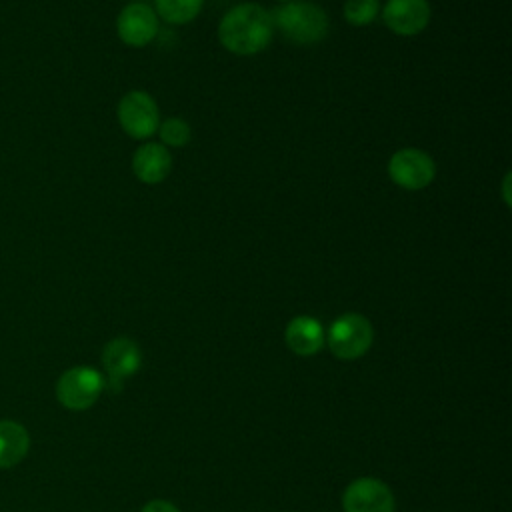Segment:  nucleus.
Listing matches in <instances>:
<instances>
[{
  "label": "nucleus",
  "instance_id": "18",
  "mask_svg": "<svg viewBox=\"0 0 512 512\" xmlns=\"http://www.w3.org/2000/svg\"><path fill=\"white\" fill-rule=\"evenodd\" d=\"M278 2H292V0H278Z\"/></svg>",
  "mask_w": 512,
  "mask_h": 512
},
{
  "label": "nucleus",
  "instance_id": "17",
  "mask_svg": "<svg viewBox=\"0 0 512 512\" xmlns=\"http://www.w3.org/2000/svg\"><path fill=\"white\" fill-rule=\"evenodd\" d=\"M140 512H180V510L168 500H150L148 504H144Z\"/></svg>",
  "mask_w": 512,
  "mask_h": 512
},
{
  "label": "nucleus",
  "instance_id": "10",
  "mask_svg": "<svg viewBox=\"0 0 512 512\" xmlns=\"http://www.w3.org/2000/svg\"><path fill=\"white\" fill-rule=\"evenodd\" d=\"M142 364L140 348L134 340L126 336H118L110 340L102 350V366L108 372V382L112 386H120L124 378L138 372Z\"/></svg>",
  "mask_w": 512,
  "mask_h": 512
},
{
  "label": "nucleus",
  "instance_id": "13",
  "mask_svg": "<svg viewBox=\"0 0 512 512\" xmlns=\"http://www.w3.org/2000/svg\"><path fill=\"white\" fill-rule=\"evenodd\" d=\"M30 450V434L16 420H0V470L18 466Z\"/></svg>",
  "mask_w": 512,
  "mask_h": 512
},
{
  "label": "nucleus",
  "instance_id": "6",
  "mask_svg": "<svg viewBox=\"0 0 512 512\" xmlns=\"http://www.w3.org/2000/svg\"><path fill=\"white\" fill-rule=\"evenodd\" d=\"M388 174L392 182L404 190H422L432 184L436 176V162L424 150L402 148L392 154Z\"/></svg>",
  "mask_w": 512,
  "mask_h": 512
},
{
  "label": "nucleus",
  "instance_id": "5",
  "mask_svg": "<svg viewBox=\"0 0 512 512\" xmlns=\"http://www.w3.org/2000/svg\"><path fill=\"white\" fill-rule=\"evenodd\" d=\"M118 122L122 130L136 140L154 136L160 126V110L156 100L144 90H130L118 102Z\"/></svg>",
  "mask_w": 512,
  "mask_h": 512
},
{
  "label": "nucleus",
  "instance_id": "3",
  "mask_svg": "<svg viewBox=\"0 0 512 512\" xmlns=\"http://www.w3.org/2000/svg\"><path fill=\"white\" fill-rule=\"evenodd\" d=\"M328 348L340 360H356L368 352L374 340V328L370 320L356 312L338 316L328 328Z\"/></svg>",
  "mask_w": 512,
  "mask_h": 512
},
{
  "label": "nucleus",
  "instance_id": "2",
  "mask_svg": "<svg viewBox=\"0 0 512 512\" xmlns=\"http://www.w3.org/2000/svg\"><path fill=\"white\" fill-rule=\"evenodd\" d=\"M272 26L294 44H318L328 34V14L314 2H286L270 12Z\"/></svg>",
  "mask_w": 512,
  "mask_h": 512
},
{
  "label": "nucleus",
  "instance_id": "8",
  "mask_svg": "<svg viewBox=\"0 0 512 512\" xmlns=\"http://www.w3.org/2000/svg\"><path fill=\"white\" fill-rule=\"evenodd\" d=\"M116 32L128 46L140 48L150 44L158 34V16L144 2H134L122 8L116 20Z\"/></svg>",
  "mask_w": 512,
  "mask_h": 512
},
{
  "label": "nucleus",
  "instance_id": "15",
  "mask_svg": "<svg viewBox=\"0 0 512 512\" xmlns=\"http://www.w3.org/2000/svg\"><path fill=\"white\" fill-rule=\"evenodd\" d=\"M380 12L378 0H346L344 18L352 26H368Z\"/></svg>",
  "mask_w": 512,
  "mask_h": 512
},
{
  "label": "nucleus",
  "instance_id": "11",
  "mask_svg": "<svg viewBox=\"0 0 512 512\" xmlns=\"http://www.w3.org/2000/svg\"><path fill=\"white\" fill-rule=\"evenodd\" d=\"M172 170V156L160 142H144L132 156V172L144 184H160Z\"/></svg>",
  "mask_w": 512,
  "mask_h": 512
},
{
  "label": "nucleus",
  "instance_id": "9",
  "mask_svg": "<svg viewBox=\"0 0 512 512\" xmlns=\"http://www.w3.org/2000/svg\"><path fill=\"white\" fill-rule=\"evenodd\" d=\"M428 0H388L382 8V20L398 36L420 34L430 22Z\"/></svg>",
  "mask_w": 512,
  "mask_h": 512
},
{
  "label": "nucleus",
  "instance_id": "16",
  "mask_svg": "<svg viewBox=\"0 0 512 512\" xmlns=\"http://www.w3.org/2000/svg\"><path fill=\"white\" fill-rule=\"evenodd\" d=\"M158 132H160V140L164 146H174V148H180V146H186L192 138V130L188 126L186 120L182 118H166L160 122L158 126Z\"/></svg>",
  "mask_w": 512,
  "mask_h": 512
},
{
  "label": "nucleus",
  "instance_id": "14",
  "mask_svg": "<svg viewBox=\"0 0 512 512\" xmlns=\"http://www.w3.org/2000/svg\"><path fill=\"white\" fill-rule=\"evenodd\" d=\"M204 6V0H154V12L168 24L192 22Z\"/></svg>",
  "mask_w": 512,
  "mask_h": 512
},
{
  "label": "nucleus",
  "instance_id": "7",
  "mask_svg": "<svg viewBox=\"0 0 512 512\" xmlns=\"http://www.w3.org/2000/svg\"><path fill=\"white\" fill-rule=\"evenodd\" d=\"M344 512H394L392 490L378 478H356L342 496Z\"/></svg>",
  "mask_w": 512,
  "mask_h": 512
},
{
  "label": "nucleus",
  "instance_id": "4",
  "mask_svg": "<svg viewBox=\"0 0 512 512\" xmlns=\"http://www.w3.org/2000/svg\"><path fill=\"white\" fill-rule=\"evenodd\" d=\"M104 376L92 366H72L56 380V398L68 410H86L104 390Z\"/></svg>",
  "mask_w": 512,
  "mask_h": 512
},
{
  "label": "nucleus",
  "instance_id": "1",
  "mask_svg": "<svg viewBox=\"0 0 512 512\" xmlns=\"http://www.w3.org/2000/svg\"><path fill=\"white\" fill-rule=\"evenodd\" d=\"M272 32L270 12L254 2L232 6L218 24L220 44L238 56L262 52L270 44Z\"/></svg>",
  "mask_w": 512,
  "mask_h": 512
},
{
  "label": "nucleus",
  "instance_id": "19",
  "mask_svg": "<svg viewBox=\"0 0 512 512\" xmlns=\"http://www.w3.org/2000/svg\"><path fill=\"white\" fill-rule=\"evenodd\" d=\"M136 2H144V0H136Z\"/></svg>",
  "mask_w": 512,
  "mask_h": 512
},
{
  "label": "nucleus",
  "instance_id": "12",
  "mask_svg": "<svg viewBox=\"0 0 512 512\" xmlns=\"http://www.w3.org/2000/svg\"><path fill=\"white\" fill-rule=\"evenodd\" d=\"M324 328L312 316H296L284 330L286 346L298 356H312L324 346Z\"/></svg>",
  "mask_w": 512,
  "mask_h": 512
}]
</instances>
